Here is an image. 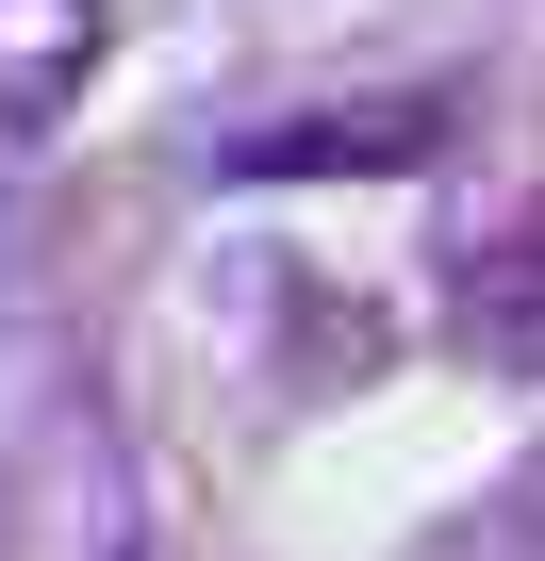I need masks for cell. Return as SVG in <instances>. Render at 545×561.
<instances>
[{
  "label": "cell",
  "instance_id": "6da1fadb",
  "mask_svg": "<svg viewBox=\"0 0 545 561\" xmlns=\"http://www.w3.org/2000/svg\"><path fill=\"white\" fill-rule=\"evenodd\" d=\"M446 331H463L496 380H545V198H512V215L446 264Z\"/></svg>",
  "mask_w": 545,
  "mask_h": 561
},
{
  "label": "cell",
  "instance_id": "7a4b0ae2",
  "mask_svg": "<svg viewBox=\"0 0 545 561\" xmlns=\"http://www.w3.org/2000/svg\"><path fill=\"white\" fill-rule=\"evenodd\" d=\"M116 67V0H0V149H34Z\"/></svg>",
  "mask_w": 545,
  "mask_h": 561
}]
</instances>
